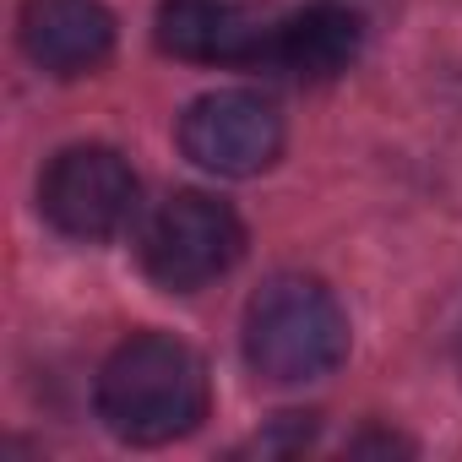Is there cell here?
I'll use <instances>...</instances> for the list:
<instances>
[{"mask_svg":"<svg viewBox=\"0 0 462 462\" xmlns=\"http://www.w3.org/2000/svg\"><path fill=\"white\" fill-rule=\"evenodd\" d=\"M93 402L104 430L125 446H169L207 419L212 386L190 343L169 332H136L104 359Z\"/></svg>","mask_w":462,"mask_h":462,"instance_id":"6da1fadb","label":"cell"},{"mask_svg":"<svg viewBox=\"0 0 462 462\" xmlns=\"http://www.w3.org/2000/svg\"><path fill=\"white\" fill-rule=\"evenodd\" d=\"M365 55V23L359 12L337 6V0H316L289 17H278L273 44H267V66H278L294 82H337L354 60Z\"/></svg>","mask_w":462,"mask_h":462,"instance_id":"ba28073f","label":"cell"},{"mask_svg":"<svg viewBox=\"0 0 462 462\" xmlns=\"http://www.w3.org/2000/svg\"><path fill=\"white\" fill-rule=\"evenodd\" d=\"M17 39L39 71L77 82L115 55V12L104 0H28L17 17Z\"/></svg>","mask_w":462,"mask_h":462,"instance_id":"52a82bcc","label":"cell"},{"mask_svg":"<svg viewBox=\"0 0 462 462\" xmlns=\"http://www.w3.org/2000/svg\"><path fill=\"white\" fill-rule=\"evenodd\" d=\"M180 152L201 163L207 174L223 180H251L278 163L283 152V115L273 98L245 93V88H223L196 98L180 115Z\"/></svg>","mask_w":462,"mask_h":462,"instance_id":"5b68a950","label":"cell"},{"mask_svg":"<svg viewBox=\"0 0 462 462\" xmlns=\"http://www.w3.org/2000/svg\"><path fill=\"white\" fill-rule=\"evenodd\" d=\"M245 359L273 386H305L348 359V316L321 278L283 273L245 305Z\"/></svg>","mask_w":462,"mask_h":462,"instance_id":"7a4b0ae2","label":"cell"},{"mask_svg":"<svg viewBox=\"0 0 462 462\" xmlns=\"http://www.w3.org/2000/svg\"><path fill=\"white\" fill-rule=\"evenodd\" d=\"M39 212L66 240H115L136 212V174L104 142H77L55 152L39 180Z\"/></svg>","mask_w":462,"mask_h":462,"instance_id":"277c9868","label":"cell"},{"mask_svg":"<svg viewBox=\"0 0 462 462\" xmlns=\"http://www.w3.org/2000/svg\"><path fill=\"white\" fill-rule=\"evenodd\" d=\"M278 17L245 0H163L158 6V50L190 66H251L267 60Z\"/></svg>","mask_w":462,"mask_h":462,"instance_id":"8992f818","label":"cell"},{"mask_svg":"<svg viewBox=\"0 0 462 462\" xmlns=\"http://www.w3.org/2000/svg\"><path fill=\"white\" fill-rule=\"evenodd\" d=\"M240 256H245L240 212L207 190H174L142 228V267L169 294H196L217 283Z\"/></svg>","mask_w":462,"mask_h":462,"instance_id":"3957f363","label":"cell"}]
</instances>
